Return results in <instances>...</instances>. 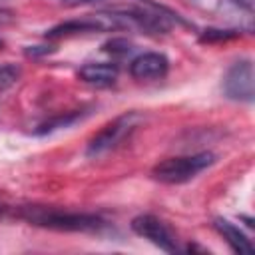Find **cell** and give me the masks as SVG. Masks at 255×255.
<instances>
[{
	"instance_id": "6da1fadb",
	"label": "cell",
	"mask_w": 255,
	"mask_h": 255,
	"mask_svg": "<svg viewBox=\"0 0 255 255\" xmlns=\"http://www.w3.org/2000/svg\"><path fill=\"white\" fill-rule=\"evenodd\" d=\"M20 215L34 225L58 229V231H96L104 225V221L92 213H76V211H64V209L40 207V205L24 207Z\"/></svg>"
},
{
	"instance_id": "7a4b0ae2",
	"label": "cell",
	"mask_w": 255,
	"mask_h": 255,
	"mask_svg": "<svg viewBox=\"0 0 255 255\" xmlns=\"http://www.w3.org/2000/svg\"><path fill=\"white\" fill-rule=\"evenodd\" d=\"M215 161V155L209 151L203 153H193V155H181V157H169L153 165L151 175L153 179L161 183H185L193 179L197 173H201L205 167H209Z\"/></svg>"
},
{
	"instance_id": "3957f363",
	"label": "cell",
	"mask_w": 255,
	"mask_h": 255,
	"mask_svg": "<svg viewBox=\"0 0 255 255\" xmlns=\"http://www.w3.org/2000/svg\"><path fill=\"white\" fill-rule=\"evenodd\" d=\"M139 122V116L129 112V114H124L120 118H116L114 122H110L90 143H88V155L90 157H96V155H102L110 149H114L129 131H133V128L137 126Z\"/></svg>"
},
{
	"instance_id": "277c9868",
	"label": "cell",
	"mask_w": 255,
	"mask_h": 255,
	"mask_svg": "<svg viewBox=\"0 0 255 255\" xmlns=\"http://www.w3.org/2000/svg\"><path fill=\"white\" fill-rule=\"evenodd\" d=\"M223 92L231 100L253 102L255 96V72L251 60L233 64L223 78Z\"/></svg>"
},
{
	"instance_id": "5b68a950",
	"label": "cell",
	"mask_w": 255,
	"mask_h": 255,
	"mask_svg": "<svg viewBox=\"0 0 255 255\" xmlns=\"http://www.w3.org/2000/svg\"><path fill=\"white\" fill-rule=\"evenodd\" d=\"M131 229H133V233H137L139 237L151 241L155 247H159V249H163L167 253H175L179 249L173 231L161 219H157L155 215H147L145 213V215L133 217Z\"/></svg>"
},
{
	"instance_id": "8992f818",
	"label": "cell",
	"mask_w": 255,
	"mask_h": 255,
	"mask_svg": "<svg viewBox=\"0 0 255 255\" xmlns=\"http://www.w3.org/2000/svg\"><path fill=\"white\" fill-rule=\"evenodd\" d=\"M169 60L159 52H145L131 60L129 74L135 80H159L167 74Z\"/></svg>"
},
{
	"instance_id": "52a82bcc",
	"label": "cell",
	"mask_w": 255,
	"mask_h": 255,
	"mask_svg": "<svg viewBox=\"0 0 255 255\" xmlns=\"http://www.w3.org/2000/svg\"><path fill=\"white\" fill-rule=\"evenodd\" d=\"M78 78L92 86H112L118 80V68L114 64H86L78 70Z\"/></svg>"
},
{
	"instance_id": "ba28073f",
	"label": "cell",
	"mask_w": 255,
	"mask_h": 255,
	"mask_svg": "<svg viewBox=\"0 0 255 255\" xmlns=\"http://www.w3.org/2000/svg\"><path fill=\"white\" fill-rule=\"evenodd\" d=\"M98 30H102L100 22H98L96 14H90L86 18L68 20V22H62V24L50 28L46 32V38H62V36H72V34H82V32H98Z\"/></svg>"
},
{
	"instance_id": "9c48e42d",
	"label": "cell",
	"mask_w": 255,
	"mask_h": 255,
	"mask_svg": "<svg viewBox=\"0 0 255 255\" xmlns=\"http://www.w3.org/2000/svg\"><path fill=\"white\" fill-rule=\"evenodd\" d=\"M215 229L223 235V239L231 245L233 251H237L241 255H251L253 253V245L247 239V235L239 227H235L231 221H227V219H215Z\"/></svg>"
},
{
	"instance_id": "30bf717a",
	"label": "cell",
	"mask_w": 255,
	"mask_h": 255,
	"mask_svg": "<svg viewBox=\"0 0 255 255\" xmlns=\"http://www.w3.org/2000/svg\"><path fill=\"white\" fill-rule=\"evenodd\" d=\"M237 32L231 30H205V34L199 38L201 42H215V40H227V38H235Z\"/></svg>"
},
{
	"instance_id": "8fae6325",
	"label": "cell",
	"mask_w": 255,
	"mask_h": 255,
	"mask_svg": "<svg viewBox=\"0 0 255 255\" xmlns=\"http://www.w3.org/2000/svg\"><path fill=\"white\" fill-rule=\"evenodd\" d=\"M14 22V14L10 10H4L0 8V26H6V24H12Z\"/></svg>"
},
{
	"instance_id": "7c38bea8",
	"label": "cell",
	"mask_w": 255,
	"mask_h": 255,
	"mask_svg": "<svg viewBox=\"0 0 255 255\" xmlns=\"http://www.w3.org/2000/svg\"><path fill=\"white\" fill-rule=\"evenodd\" d=\"M233 2L241 8H245L247 12H253V8H255V0H233Z\"/></svg>"
}]
</instances>
